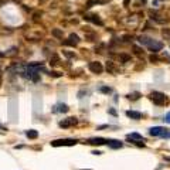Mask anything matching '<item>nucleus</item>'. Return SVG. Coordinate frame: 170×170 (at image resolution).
<instances>
[{
    "label": "nucleus",
    "instance_id": "nucleus-1",
    "mask_svg": "<svg viewBox=\"0 0 170 170\" xmlns=\"http://www.w3.org/2000/svg\"><path fill=\"white\" fill-rule=\"evenodd\" d=\"M139 43H141V44H145L152 53H158V51H160L163 48V43L152 40V38H149V37H141L139 38Z\"/></svg>",
    "mask_w": 170,
    "mask_h": 170
},
{
    "label": "nucleus",
    "instance_id": "nucleus-2",
    "mask_svg": "<svg viewBox=\"0 0 170 170\" xmlns=\"http://www.w3.org/2000/svg\"><path fill=\"white\" fill-rule=\"evenodd\" d=\"M150 99H152V102H153L154 105H158V106H163V105L169 104V98H167L165 94L158 92V91H154L150 94Z\"/></svg>",
    "mask_w": 170,
    "mask_h": 170
},
{
    "label": "nucleus",
    "instance_id": "nucleus-3",
    "mask_svg": "<svg viewBox=\"0 0 170 170\" xmlns=\"http://www.w3.org/2000/svg\"><path fill=\"white\" fill-rule=\"evenodd\" d=\"M150 136H160V137H170V129L162 128V126H154L149 129Z\"/></svg>",
    "mask_w": 170,
    "mask_h": 170
},
{
    "label": "nucleus",
    "instance_id": "nucleus-4",
    "mask_svg": "<svg viewBox=\"0 0 170 170\" xmlns=\"http://www.w3.org/2000/svg\"><path fill=\"white\" fill-rule=\"evenodd\" d=\"M77 141L75 139H57V141L51 142V146L58 147V146H75Z\"/></svg>",
    "mask_w": 170,
    "mask_h": 170
},
{
    "label": "nucleus",
    "instance_id": "nucleus-5",
    "mask_svg": "<svg viewBox=\"0 0 170 170\" xmlns=\"http://www.w3.org/2000/svg\"><path fill=\"white\" fill-rule=\"evenodd\" d=\"M88 68H89V71H91V72H94V74H101V72L104 71V67H102V64H101V62H98V61L89 62Z\"/></svg>",
    "mask_w": 170,
    "mask_h": 170
},
{
    "label": "nucleus",
    "instance_id": "nucleus-6",
    "mask_svg": "<svg viewBox=\"0 0 170 170\" xmlns=\"http://www.w3.org/2000/svg\"><path fill=\"white\" fill-rule=\"evenodd\" d=\"M126 137H128L130 142H135V143H137L139 146H143V136L139 135V133H130V135H128Z\"/></svg>",
    "mask_w": 170,
    "mask_h": 170
},
{
    "label": "nucleus",
    "instance_id": "nucleus-7",
    "mask_svg": "<svg viewBox=\"0 0 170 170\" xmlns=\"http://www.w3.org/2000/svg\"><path fill=\"white\" fill-rule=\"evenodd\" d=\"M77 122H78L77 118H67V119H62L58 125H60L61 128H70V126H74Z\"/></svg>",
    "mask_w": 170,
    "mask_h": 170
},
{
    "label": "nucleus",
    "instance_id": "nucleus-8",
    "mask_svg": "<svg viewBox=\"0 0 170 170\" xmlns=\"http://www.w3.org/2000/svg\"><path fill=\"white\" fill-rule=\"evenodd\" d=\"M89 145H96V146H101V145H108V141L104 139V137H92L88 141Z\"/></svg>",
    "mask_w": 170,
    "mask_h": 170
},
{
    "label": "nucleus",
    "instance_id": "nucleus-9",
    "mask_svg": "<svg viewBox=\"0 0 170 170\" xmlns=\"http://www.w3.org/2000/svg\"><path fill=\"white\" fill-rule=\"evenodd\" d=\"M79 43V37L77 36V34H70V37H68V40L67 41H64V44L65 46H77Z\"/></svg>",
    "mask_w": 170,
    "mask_h": 170
},
{
    "label": "nucleus",
    "instance_id": "nucleus-10",
    "mask_svg": "<svg viewBox=\"0 0 170 170\" xmlns=\"http://www.w3.org/2000/svg\"><path fill=\"white\" fill-rule=\"evenodd\" d=\"M85 19H87L88 21L94 23V24H98V26L104 24V23H102V20L99 19V16H96V14H87V16H85Z\"/></svg>",
    "mask_w": 170,
    "mask_h": 170
},
{
    "label": "nucleus",
    "instance_id": "nucleus-11",
    "mask_svg": "<svg viewBox=\"0 0 170 170\" xmlns=\"http://www.w3.org/2000/svg\"><path fill=\"white\" fill-rule=\"evenodd\" d=\"M108 146L109 147H112V149H119V147H122L123 146V143L119 141H115V139H112V141H108Z\"/></svg>",
    "mask_w": 170,
    "mask_h": 170
},
{
    "label": "nucleus",
    "instance_id": "nucleus-12",
    "mask_svg": "<svg viewBox=\"0 0 170 170\" xmlns=\"http://www.w3.org/2000/svg\"><path fill=\"white\" fill-rule=\"evenodd\" d=\"M106 70H108V72H111V74H116V72H118V68H116V65L112 61L106 62Z\"/></svg>",
    "mask_w": 170,
    "mask_h": 170
},
{
    "label": "nucleus",
    "instance_id": "nucleus-13",
    "mask_svg": "<svg viewBox=\"0 0 170 170\" xmlns=\"http://www.w3.org/2000/svg\"><path fill=\"white\" fill-rule=\"evenodd\" d=\"M126 115H128L130 119H136V120L142 118V113L141 112H136V111H128V112H126Z\"/></svg>",
    "mask_w": 170,
    "mask_h": 170
},
{
    "label": "nucleus",
    "instance_id": "nucleus-14",
    "mask_svg": "<svg viewBox=\"0 0 170 170\" xmlns=\"http://www.w3.org/2000/svg\"><path fill=\"white\" fill-rule=\"evenodd\" d=\"M54 112H68V106H67L65 104H58L55 105V108H54Z\"/></svg>",
    "mask_w": 170,
    "mask_h": 170
},
{
    "label": "nucleus",
    "instance_id": "nucleus-15",
    "mask_svg": "<svg viewBox=\"0 0 170 170\" xmlns=\"http://www.w3.org/2000/svg\"><path fill=\"white\" fill-rule=\"evenodd\" d=\"M26 136L29 137V139H36V137L38 136V132L37 130H34V129H30V130L26 132Z\"/></svg>",
    "mask_w": 170,
    "mask_h": 170
},
{
    "label": "nucleus",
    "instance_id": "nucleus-16",
    "mask_svg": "<svg viewBox=\"0 0 170 170\" xmlns=\"http://www.w3.org/2000/svg\"><path fill=\"white\" fill-rule=\"evenodd\" d=\"M51 34L57 38H62V30H60V29H54L53 31H51Z\"/></svg>",
    "mask_w": 170,
    "mask_h": 170
},
{
    "label": "nucleus",
    "instance_id": "nucleus-17",
    "mask_svg": "<svg viewBox=\"0 0 170 170\" xmlns=\"http://www.w3.org/2000/svg\"><path fill=\"white\" fill-rule=\"evenodd\" d=\"M58 62H60V58H58L57 54H53V57L50 58V64L51 65H57Z\"/></svg>",
    "mask_w": 170,
    "mask_h": 170
},
{
    "label": "nucleus",
    "instance_id": "nucleus-18",
    "mask_svg": "<svg viewBox=\"0 0 170 170\" xmlns=\"http://www.w3.org/2000/svg\"><path fill=\"white\" fill-rule=\"evenodd\" d=\"M162 34L165 37V40H170V29H163Z\"/></svg>",
    "mask_w": 170,
    "mask_h": 170
},
{
    "label": "nucleus",
    "instance_id": "nucleus-19",
    "mask_svg": "<svg viewBox=\"0 0 170 170\" xmlns=\"http://www.w3.org/2000/svg\"><path fill=\"white\" fill-rule=\"evenodd\" d=\"M119 58H120V61H122V62H128V61H130V55H128V54H120V55H119Z\"/></svg>",
    "mask_w": 170,
    "mask_h": 170
},
{
    "label": "nucleus",
    "instance_id": "nucleus-20",
    "mask_svg": "<svg viewBox=\"0 0 170 170\" xmlns=\"http://www.w3.org/2000/svg\"><path fill=\"white\" fill-rule=\"evenodd\" d=\"M62 54L65 55L67 58H74V57H75V54H74V53H71V51H67V50H64V51H62Z\"/></svg>",
    "mask_w": 170,
    "mask_h": 170
},
{
    "label": "nucleus",
    "instance_id": "nucleus-21",
    "mask_svg": "<svg viewBox=\"0 0 170 170\" xmlns=\"http://www.w3.org/2000/svg\"><path fill=\"white\" fill-rule=\"evenodd\" d=\"M149 60H150V62H158V61H159L158 55H154V54H152V55H150V58H149Z\"/></svg>",
    "mask_w": 170,
    "mask_h": 170
},
{
    "label": "nucleus",
    "instance_id": "nucleus-22",
    "mask_svg": "<svg viewBox=\"0 0 170 170\" xmlns=\"http://www.w3.org/2000/svg\"><path fill=\"white\" fill-rule=\"evenodd\" d=\"M137 98H139V94H137V92H135V94H132V95H129V99H137Z\"/></svg>",
    "mask_w": 170,
    "mask_h": 170
},
{
    "label": "nucleus",
    "instance_id": "nucleus-23",
    "mask_svg": "<svg viewBox=\"0 0 170 170\" xmlns=\"http://www.w3.org/2000/svg\"><path fill=\"white\" fill-rule=\"evenodd\" d=\"M165 122L170 125V112H167L166 115H165Z\"/></svg>",
    "mask_w": 170,
    "mask_h": 170
},
{
    "label": "nucleus",
    "instance_id": "nucleus-24",
    "mask_svg": "<svg viewBox=\"0 0 170 170\" xmlns=\"http://www.w3.org/2000/svg\"><path fill=\"white\" fill-rule=\"evenodd\" d=\"M50 75H53V77H61V72H57V71H53V72H50Z\"/></svg>",
    "mask_w": 170,
    "mask_h": 170
},
{
    "label": "nucleus",
    "instance_id": "nucleus-25",
    "mask_svg": "<svg viewBox=\"0 0 170 170\" xmlns=\"http://www.w3.org/2000/svg\"><path fill=\"white\" fill-rule=\"evenodd\" d=\"M133 50H135V53H136V54H142V53H143L139 47H133Z\"/></svg>",
    "mask_w": 170,
    "mask_h": 170
},
{
    "label": "nucleus",
    "instance_id": "nucleus-26",
    "mask_svg": "<svg viewBox=\"0 0 170 170\" xmlns=\"http://www.w3.org/2000/svg\"><path fill=\"white\" fill-rule=\"evenodd\" d=\"M101 91H102V92H111V88H106V87H102V88H101Z\"/></svg>",
    "mask_w": 170,
    "mask_h": 170
},
{
    "label": "nucleus",
    "instance_id": "nucleus-27",
    "mask_svg": "<svg viewBox=\"0 0 170 170\" xmlns=\"http://www.w3.org/2000/svg\"><path fill=\"white\" fill-rule=\"evenodd\" d=\"M165 160H167V162H170V156H167V158H165Z\"/></svg>",
    "mask_w": 170,
    "mask_h": 170
},
{
    "label": "nucleus",
    "instance_id": "nucleus-28",
    "mask_svg": "<svg viewBox=\"0 0 170 170\" xmlns=\"http://www.w3.org/2000/svg\"><path fill=\"white\" fill-rule=\"evenodd\" d=\"M128 3H129V0H125V6H128Z\"/></svg>",
    "mask_w": 170,
    "mask_h": 170
},
{
    "label": "nucleus",
    "instance_id": "nucleus-29",
    "mask_svg": "<svg viewBox=\"0 0 170 170\" xmlns=\"http://www.w3.org/2000/svg\"><path fill=\"white\" fill-rule=\"evenodd\" d=\"M0 128H2V126H0Z\"/></svg>",
    "mask_w": 170,
    "mask_h": 170
}]
</instances>
